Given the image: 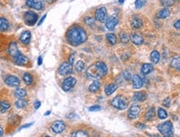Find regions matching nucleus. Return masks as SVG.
<instances>
[{
	"label": "nucleus",
	"mask_w": 180,
	"mask_h": 137,
	"mask_svg": "<svg viewBox=\"0 0 180 137\" xmlns=\"http://www.w3.org/2000/svg\"><path fill=\"white\" fill-rule=\"evenodd\" d=\"M68 42L72 46H79L81 43L85 42L87 39L86 32L84 28L79 26H75L68 30L67 34Z\"/></svg>",
	"instance_id": "f257e3e1"
},
{
	"label": "nucleus",
	"mask_w": 180,
	"mask_h": 137,
	"mask_svg": "<svg viewBox=\"0 0 180 137\" xmlns=\"http://www.w3.org/2000/svg\"><path fill=\"white\" fill-rule=\"evenodd\" d=\"M107 67L105 62H97L95 63L92 64L91 67L86 69V76L92 79H101L105 77L107 73Z\"/></svg>",
	"instance_id": "f03ea898"
},
{
	"label": "nucleus",
	"mask_w": 180,
	"mask_h": 137,
	"mask_svg": "<svg viewBox=\"0 0 180 137\" xmlns=\"http://www.w3.org/2000/svg\"><path fill=\"white\" fill-rule=\"evenodd\" d=\"M159 131L164 136L170 137L173 135V124L171 121H165L158 126Z\"/></svg>",
	"instance_id": "7ed1b4c3"
},
{
	"label": "nucleus",
	"mask_w": 180,
	"mask_h": 137,
	"mask_svg": "<svg viewBox=\"0 0 180 137\" xmlns=\"http://www.w3.org/2000/svg\"><path fill=\"white\" fill-rule=\"evenodd\" d=\"M111 105L118 110H125L127 108V102L122 96H118L111 101Z\"/></svg>",
	"instance_id": "20e7f679"
},
{
	"label": "nucleus",
	"mask_w": 180,
	"mask_h": 137,
	"mask_svg": "<svg viewBox=\"0 0 180 137\" xmlns=\"http://www.w3.org/2000/svg\"><path fill=\"white\" fill-rule=\"evenodd\" d=\"M38 19V14H35L32 11H28L24 14V21L25 23L28 26H33L35 24L37 21Z\"/></svg>",
	"instance_id": "39448f33"
},
{
	"label": "nucleus",
	"mask_w": 180,
	"mask_h": 137,
	"mask_svg": "<svg viewBox=\"0 0 180 137\" xmlns=\"http://www.w3.org/2000/svg\"><path fill=\"white\" fill-rule=\"evenodd\" d=\"M72 70H73L72 64L70 63L69 62H67L61 65L58 69V73L60 74L61 76H67L72 73Z\"/></svg>",
	"instance_id": "423d86ee"
},
{
	"label": "nucleus",
	"mask_w": 180,
	"mask_h": 137,
	"mask_svg": "<svg viewBox=\"0 0 180 137\" xmlns=\"http://www.w3.org/2000/svg\"><path fill=\"white\" fill-rule=\"evenodd\" d=\"M95 18L100 23H106V18H107V11L105 7L99 8L95 13Z\"/></svg>",
	"instance_id": "0eeeda50"
},
{
	"label": "nucleus",
	"mask_w": 180,
	"mask_h": 137,
	"mask_svg": "<svg viewBox=\"0 0 180 137\" xmlns=\"http://www.w3.org/2000/svg\"><path fill=\"white\" fill-rule=\"evenodd\" d=\"M118 23H119V18H118V17H117L116 14H113V15L110 16L109 18H106V28H107L108 30H110V31H112V30H114L115 28L116 27Z\"/></svg>",
	"instance_id": "6e6552de"
},
{
	"label": "nucleus",
	"mask_w": 180,
	"mask_h": 137,
	"mask_svg": "<svg viewBox=\"0 0 180 137\" xmlns=\"http://www.w3.org/2000/svg\"><path fill=\"white\" fill-rule=\"evenodd\" d=\"M76 84V78H74L73 77H68L63 81L62 87L63 89V91H69L71 89L74 87Z\"/></svg>",
	"instance_id": "1a4fd4ad"
},
{
	"label": "nucleus",
	"mask_w": 180,
	"mask_h": 137,
	"mask_svg": "<svg viewBox=\"0 0 180 137\" xmlns=\"http://www.w3.org/2000/svg\"><path fill=\"white\" fill-rule=\"evenodd\" d=\"M66 128V125L62 120H56L51 126V130L53 133L60 134L62 133Z\"/></svg>",
	"instance_id": "9d476101"
},
{
	"label": "nucleus",
	"mask_w": 180,
	"mask_h": 137,
	"mask_svg": "<svg viewBox=\"0 0 180 137\" xmlns=\"http://www.w3.org/2000/svg\"><path fill=\"white\" fill-rule=\"evenodd\" d=\"M5 83L13 87H17L20 85V80L18 79V77L14 76V75H8L5 78Z\"/></svg>",
	"instance_id": "9b49d317"
},
{
	"label": "nucleus",
	"mask_w": 180,
	"mask_h": 137,
	"mask_svg": "<svg viewBox=\"0 0 180 137\" xmlns=\"http://www.w3.org/2000/svg\"><path fill=\"white\" fill-rule=\"evenodd\" d=\"M14 62L15 64H17L18 66H24L28 62V59L27 56L19 52L16 56H14Z\"/></svg>",
	"instance_id": "f8f14e48"
},
{
	"label": "nucleus",
	"mask_w": 180,
	"mask_h": 137,
	"mask_svg": "<svg viewBox=\"0 0 180 137\" xmlns=\"http://www.w3.org/2000/svg\"><path fill=\"white\" fill-rule=\"evenodd\" d=\"M140 113V107L138 105H132L130 106V108L129 110V112H128V116L130 119H136L139 115Z\"/></svg>",
	"instance_id": "ddd939ff"
},
{
	"label": "nucleus",
	"mask_w": 180,
	"mask_h": 137,
	"mask_svg": "<svg viewBox=\"0 0 180 137\" xmlns=\"http://www.w3.org/2000/svg\"><path fill=\"white\" fill-rule=\"evenodd\" d=\"M27 6L36 10H41L43 8V4L39 0H27L26 1Z\"/></svg>",
	"instance_id": "4468645a"
},
{
	"label": "nucleus",
	"mask_w": 180,
	"mask_h": 137,
	"mask_svg": "<svg viewBox=\"0 0 180 137\" xmlns=\"http://www.w3.org/2000/svg\"><path fill=\"white\" fill-rule=\"evenodd\" d=\"M132 84H133V87L134 89H140L144 85V81L142 80V78L139 76V75H134L132 78Z\"/></svg>",
	"instance_id": "2eb2a0df"
},
{
	"label": "nucleus",
	"mask_w": 180,
	"mask_h": 137,
	"mask_svg": "<svg viewBox=\"0 0 180 137\" xmlns=\"http://www.w3.org/2000/svg\"><path fill=\"white\" fill-rule=\"evenodd\" d=\"M31 32L30 31H25L21 34L20 36V41H21L22 43H23V44H28L29 42H30V40H31Z\"/></svg>",
	"instance_id": "dca6fc26"
},
{
	"label": "nucleus",
	"mask_w": 180,
	"mask_h": 137,
	"mask_svg": "<svg viewBox=\"0 0 180 137\" xmlns=\"http://www.w3.org/2000/svg\"><path fill=\"white\" fill-rule=\"evenodd\" d=\"M19 53L18 51V44L16 42H12L9 44V47H8V53L10 54L11 56H16L18 53Z\"/></svg>",
	"instance_id": "f3484780"
},
{
	"label": "nucleus",
	"mask_w": 180,
	"mask_h": 137,
	"mask_svg": "<svg viewBox=\"0 0 180 137\" xmlns=\"http://www.w3.org/2000/svg\"><path fill=\"white\" fill-rule=\"evenodd\" d=\"M131 42H133L135 45H141L144 42V38H142L141 36L138 33H133L130 36Z\"/></svg>",
	"instance_id": "a211bd4d"
},
{
	"label": "nucleus",
	"mask_w": 180,
	"mask_h": 137,
	"mask_svg": "<svg viewBox=\"0 0 180 137\" xmlns=\"http://www.w3.org/2000/svg\"><path fill=\"white\" fill-rule=\"evenodd\" d=\"M143 26V21L141 18H134L131 20V28L133 29H139Z\"/></svg>",
	"instance_id": "6ab92c4d"
},
{
	"label": "nucleus",
	"mask_w": 180,
	"mask_h": 137,
	"mask_svg": "<svg viewBox=\"0 0 180 137\" xmlns=\"http://www.w3.org/2000/svg\"><path fill=\"white\" fill-rule=\"evenodd\" d=\"M170 16V10L169 8H163L162 10H160L157 14V18H159V19H164V18H168Z\"/></svg>",
	"instance_id": "aec40b11"
},
{
	"label": "nucleus",
	"mask_w": 180,
	"mask_h": 137,
	"mask_svg": "<svg viewBox=\"0 0 180 137\" xmlns=\"http://www.w3.org/2000/svg\"><path fill=\"white\" fill-rule=\"evenodd\" d=\"M154 69L153 65L150 63H145L142 65L141 67V72L144 75H148V74L151 73L152 71Z\"/></svg>",
	"instance_id": "412c9836"
},
{
	"label": "nucleus",
	"mask_w": 180,
	"mask_h": 137,
	"mask_svg": "<svg viewBox=\"0 0 180 137\" xmlns=\"http://www.w3.org/2000/svg\"><path fill=\"white\" fill-rule=\"evenodd\" d=\"M117 89L116 84H108L106 85L105 87V92H106V96H110L113 94Z\"/></svg>",
	"instance_id": "4be33fe9"
},
{
	"label": "nucleus",
	"mask_w": 180,
	"mask_h": 137,
	"mask_svg": "<svg viewBox=\"0 0 180 137\" xmlns=\"http://www.w3.org/2000/svg\"><path fill=\"white\" fill-rule=\"evenodd\" d=\"M9 27L8 21L5 18H0V31L6 32Z\"/></svg>",
	"instance_id": "5701e85b"
},
{
	"label": "nucleus",
	"mask_w": 180,
	"mask_h": 137,
	"mask_svg": "<svg viewBox=\"0 0 180 137\" xmlns=\"http://www.w3.org/2000/svg\"><path fill=\"white\" fill-rule=\"evenodd\" d=\"M146 98V95L144 92H135L133 96V100L134 102H143Z\"/></svg>",
	"instance_id": "b1692460"
},
{
	"label": "nucleus",
	"mask_w": 180,
	"mask_h": 137,
	"mask_svg": "<svg viewBox=\"0 0 180 137\" xmlns=\"http://www.w3.org/2000/svg\"><path fill=\"white\" fill-rule=\"evenodd\" d=\"M150 59H151V62L154 64H157L159 62V59H160V55L158 51H153L150 54Z\"/></svg>",
	"instance_id": "393cba45"
},
{
	"label": "nucleus",
	"mask_w": 180,
	"mask_h": 137,
	"mask_svg": "<svg viewBox=\"0 0 180 137\" xmlns=\"http://www.w3.org/2000/svg\"><path fill=\"white\" fill-rule=\"evenodd\" d=\"M10 107V103L7 102V101H2V102H0V111H1V113H5Z\"/></svg>",
	"instance_id": "a878e982"
},
{
	"label": "nucleus",
	"mask_w": 180,
	"mask_h": 137,
	"mask_svg": "<svg viewBox=\"0 0 180 137\" xmlns=\"http://www.w3.org/2000/svg\"><path fill=\"white\" fill-rule=\"evenodd\" d=\"M100 87V83L98 81H94L92 83V85H90L89 87V91L91 92H96L99 91Z\"/></svg>",
	"instance_id": "bb28decb"
},
{
	"label": "nucleus",
	"mask_w": 180,
	"mask_h": 137,
	"mask_svg": "<svg viewBox=\"0 0 180 137\" xmlns=\"http://www.w3.org/2000/svg\"><path fill=\"white\" fill-rule=\"evenodd\" d=\"M14 96L17 98H22L27 96V91L22 88H18L14 91Z\"/></svg>",
	"instance_id": "cd10ccee"
},
{
	"label": "nucleus",
	"mask_w": 180,
	"mask_h": 137,
	"mask_svg": "<svg viewBox=\"0 0 180 137\" xmlns=\"http://www.w3.org/2000/svg\"><path fill=\"white\" fill-rule=\"evenodd\" d=\"M155 116V110L154 107H151L148 110V111L145 114V118L147 120H152Z\"/></svg>",
	"instance_id": "c85d7f7f"
},
{
	"label": "nucleus",
	"mask_w": 180,
	"mask_h": 137,
	"mask_svg": "<svg viewBox=\"0 0 180 137\" xmlns=\"http://www.w3.org/2000/svg\"><path fill=\"white\" fill-rule=\"evenodd\" d=\"M27 105H28V102L24 99L19 98L17 102H15V105L18 109H22V108H24L25 106H27Z\"/></svg>",
	"instance_id": "c756f323"
},
{
	"label": "nucleus",
	"mask_w": 180,
	"mask_h": 137,
	"mask_svg": "<svg viewBox=\"0 0 180 137\" xmlns=\"http://www.w3.org/2000/svg\"><path fill=\"white\" fill-rule=\"evenodd\" d=\"M22 78H23V81H24L25 84L28 85V86H29V85L32 84V81H33V78H32V76L30 73H28V72H26V73H24V75H23Z\"/></svg>",
	"instance_id": "7c9ffc66"
},
{
	"label": "nucleus",
	"mask_w": 180,
	"mask_h": 137,
	"mask_svg": "<svg viewBox=\"0 0 180 137\" xmlns=\"http://www.w3.org/2000/svg\"><path fill=\"white\" fill-rule=\"evenodd\" d=\"M106 39L107 41L111 44V45H116L117 42V38L116 36L115 35L114 33H108L106 34Z\"/></svg>",
	"instance_id": "2f4dec72"
},
{
	"label": "nucleus",
	"mask_w": 180,
	"mask_h": 137,
	"mask_svg": "<svg viewBox=\"0 0 180 137\" xmlns=\"http://www.w3.org/2000/svg\"><path fill=\"white\" fill-rule=\"evenodd\" d=\"M171 67H173L174 69L179 71L180 70V57L179 56H177L174 57L172 62H171Z\"/></svg>",
	"instance_id": "473e14b6"
},
{
	"label": "nucleus",
	"mask_w": 180,
	"mask_h": 137,
	"mask_svg": "<svg viewBox=\"0 0 180 137\" xmlns=\"http://www.w3.org/2000/svg\"><path fill=\"white\" fill-rule=\"evenodd\" d=\"M158 116H159V119H166L167 116H168L167 111L164 109H163V108H159V110H158Z\"/></svg>",
	"instance_id": "72a5a7b5"
},
{
	"label": "nucleus",
	"mask_w": 180,
	"mask_h": 137,
	"mask_svg": "<svg viewBox=\"0 0 180 137\" xmlns=\"http://www.w3.org/2000/svg\"><path fill=\"white\" fill-rule=\"evenodd\" d=\"M175 0H160V3L162 4V6L165 8L171 7L174 4Z\"/></svg>",
	"instance_id": "f704fd0d"
},
{
	"label": "nucleus",
	"mask_w": 180,
	"mask_h": 137,
	"mask_svg": "<svg viewBox=\"0 0 180 137\" xmlns=\"http://www.w3.org/2000/svg\"><path fill=\"white\" fill-rule=\"evenodd\" d=\"M84 67H85V63L82 61H78L76 64V66H75V69L78 72H81V71L84 69Z\"/></svg>",
	"instance_id": "c9c22d12"
},
{
	"label": "nucleus",
	"mask_w": 180,
	"mask_h": 137,
	"mask_svg": "<svg viewBox=\"0 0 180 137\" xmlns=\"http://www.w3.org/2000/svg\"><path fill=\"white\" fill-rule=\"evenodd\" d=\"M120 38L121 42H123V43H127L130 40V38L128 37L127 34L124 32H121L120 33Z\"/></svg>",
	"instance_id": "e433bc0d"
},
{
	"label": "nucleus",
	"mask_w": 180,
	"mask_h": 137,
	"mask_svg": "<svg viewBox=\"0 0 180 137\" xmlns=\"http://www.w3.org/2000/svg\"><path fill=\"white\" fill-rule=\"evenodd\" d=\"M72 136L74 137H83V136H88V134L86 133L84 130H77L75 131L74 133L72 134Z\"/></svg>",
	"instance_id": "4c0bfd02"
},
{
	"label": "nucleus",
	"mask_w": 180,
	"mask_h": 137,
	"mask_svg": "<svg viewBox=\"0 0 180 137\" xmlns=\"http://www.w3.org/2000/svg\"><path fill=\"white\" fill-rule=\"evenodd\" d=\"M145 4H146V0H136L135 3H134L136 8H140L143 7Z\"/></svg>",
	"instance_id": "58836bf2"
},
{
	"label": "nucleus",
	"mask_w": 180,
	"mask_h": 137,
	"mask_svg": "<svg viewBox=\"0 0 180 137\" xmlns=\"http://www.w3.org/2000/svg\"><path fill=\"white\" fill-rule=\"evenodd\" d=\"M84 22H85L86 24L88 25V26H92V25H94V23H95V20L92 18H91V17H86L85 18Z\"/></svg>",
	"instance_id": "ea45409f"
},
{
	"label": "nucleus",
	"mask_w": 180,
	"mask_h": 137,
	"mask_svg": "<svg viewBox=\"0 0 180 137\" xmlns=\"http://www.w3.org/2000/svg\"><path fill=\"white\" fill-rule=\"evenodd\" d=\"M123 77L126 80V81H129V80H130L131 79V75L130 72H129V71L125 70L123 72Z\"/></svg>",
	"instance_id": "a19ab883"
},
{
	"label": "nucleus",
	"mask_w": 180,
	"mask_h": 137,
	"mask_svg": "<svg viewBox=\"0 0 180 137\" xmlns=\"http://www.w3.org/2000/svg\"><path fill=\"white\" fill-rule=\"evenodd\" d=\"M100 110H101V107L98 105H92L91 107H89V111H99Z\"/></svg>",
	"instance_id": "79ce46f5"
},
{
	"label": "nucleus",
	"mask_w": 180,
	"mask_h": 137,
	"mask_svg": "<svg viewBox=\"0 0 180 137\" xmlns=\"http://www.w3.org/2000/svg\"><path fill=\"white\" fill-rule=\"evenodd\" d=\"M170 102H171V101H170V97H167V98H165L163 101V105H164L165 107H170Z\"/></svg>",
	"instance_id": "37998d69"
},
{
	"label": "nucleus",
	"mask_w": 180,
	"mask_h": 137,
	"mask_svg": "<svg viewBox=\"0 0 180 137\" xmlns=\"http://www.w3.org/2000/svg\"><path fill=\"white\" fill-rule=\"evenodd\" d=\"M41 106V102H39V101H36L35 103H34V108L36 110H38Z\"/></svg>",
	"instance_id": "c03bdc74"
},
{
	"label": "nucleus",
	"mask_w": 180,
	"mask_h": 137,
	"mask_svg": "<svg viewBox=\"0 0 180 137\" xmlns=\"http://www.w3.org/2000/svg\"><path fill=\"white\" fill-rule=\"evenodd\" d=\"M135 126L137 127V128H140V129H145V125H144V124H141V123L135 124Z\"/></svg>",
	"instance_id": "a18cd8bd"
},
{
	"label": "nucleus",
	"mask_w": 180,
	"mask_h": 137,
	"mask_svg": "<svg viewBox=\"0 0 180 137\" xmlns=\"http://www.w3.org/2000/svg\"><path fill=\"white\" fill-rule=\"evenodd\" d=\"M74 56H75L74 53L71 54V56H70V57H69V62H70V63L73 64V62H74Z\"/></svg>",
	"instance_id": "49530a36"
},
{
	"label": "nucleus",
	"mask_w": 180,
	"mask_h": 137,
	"mask_svg": "<svg viewBox=\"0 0 180 137\" xmlns=\"http://www.w3.org/2000/svg\"><path fill=\"white\" fill-rule=\"evenodd\" d=\"M174 28L178 29V30H179L180 28V21L179 20H177V22L174 23Z\"/></svg>",
	"instance_id": "de8ad7c7"
},
{
	"label": "nucleus",
	"mask_w": 180,
	"mask_h": 137,
	"mask_svg": "<svg viewBox=\"0 0 180 137\" xmlns=\"http://www.w3.org/2000/svg\"><path fill=\"white\" fill-rule=\"evenodd\" d=\"M76 116H76V114H74V113H71V114L67 115V118H69V119H70V118H71V119H72V118H76Z\"/></svg>",
	"instance_id": "09e8293b"
},
{
	"label": "nucleus",
	"mask_w": 180,
	"mask_h": 137,
	"mask_svg": "<svg viewBox=\"0 0 180 137\" xmlns=\"http://www.w3.org/2000/svg\"><path fill=\"white\" fill-rule=\"evenodd\" d=\"M46 18V14H45V15H44V16H43V18H41V20H40V21H39V23H38V26H41V25H42V23H43V22H44V20H45V18Z\"/></svg>",
	"instance_id": "8fccbe9b"
},
{
	"label": "nucleus",
	"mask_w": 180,
	"mask_h": 137,
	"mask_svg": "<svg viewBox=\"0 0 180 137\" xmlns=\"http://www.w3.org/2000/svg\"><path fill=\"white\" fill-rule=\"evenodd\" d=\"M32 124H33V122H32V123H28V124H26L25 126H22L20 128V130H22V129H24V128H28V127L31 126Z\"/></svg>",
	"instance_id": "3c124183"
},
{
	"label": "nucleus",
	"mask_w": 180,
	"mask_h": 137,
	"mask_svg": "<svg viewBox=\"0 0 180 137\" xmlns=\"http://www.w3.org/2000/svg\"><path fill=\"white\" fill-rule=\"evenodd\" d=\"M42 63H43V57H42V56H39L38 61V66H41Z\"/></svg>",
	"instance_id": "603ef678"
},
{
	"label": "nucleus",
	"mask_w": 180,
	"mask_h": 137,
	"mask_svg": "<svg viewBox=\"0 0 180 137\" xmlns=\"http://www.w3.org/2000/svg\"><path fill=\"white\" fill-rule=\"evenodd\" d=\"M4 135V131H3V129H2V127L0 126V136H2Z\"/></svg>",
	"instance_id": "864d4df0"
},
{
	"label": "nucleus",
	"mask_w": 180,
	"mask_h": 137,
	"mask_svg": "<svg viewBox=\"0 0 180 137\" xmlns=\"http://www.w3.org/2000/svg\"><path fill=\"white\" fill-rule=\"evenodd\" d=\"M50 114H51V111H48L47 112L45 113V116H48V115H50Z\"/></svg>",
	"instance_id": "5fc2aeb1"
},
{
	"label": "nucleus",
	"mask_w": 180,
	"mask_h": 137,
	"mask_svg": "<svg viewBox=\"0 0 180 137\" xmlns=\"http://www.w3.org/2000/svg\"><path fill=\"white\" fill-rule=\"evenodd\" d=\"M124 1H125V0H119V3H120V4H123Z\"/></svg>",
	"instance_id": "6e6d98bb"
},
{
	"label": "nucleus",
	"mask_w": 180,
	"mask_h": 137,
	"mask_svg": "<svg viewBox=\"0 0 180 137\" xmlns=\"http://www.w3.org/2000/svg\"><path fill=\"white\" fill-rule=\"evenodd\" d=\"M48 2H53V1H56V0H47Z\"/></svg>",
	"instance_id": "4d7b16f0"
}]
</instances>
